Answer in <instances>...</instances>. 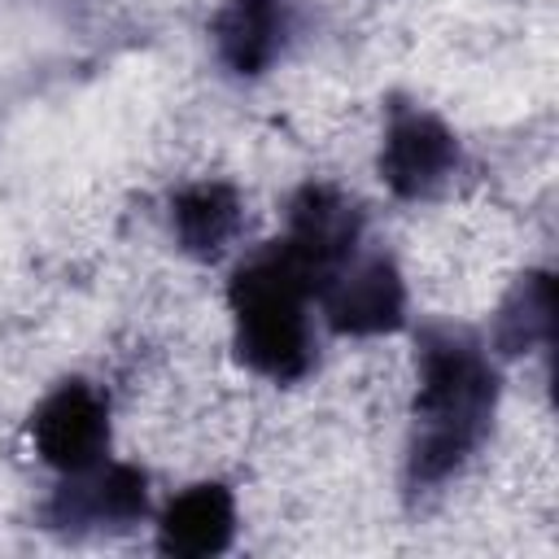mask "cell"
<instances>
[{"instance_id":"7a4b0ae2","label":"cell","mask_w":559,"mask_h":559,"mask_svg":"<svg viewBox=\"0 0 559 559\" xmlns=\"http://www.w3.org/2000/svg\"><path fill=\"white\" fill-rule=\"evenodd\" d=\"M310 284L297 262L271 240L262 253L236 266L227 284V306L236 323V354L266 380L293 384L314 367V323Z\"/></svg>"},{"instance_id":"277c9868","label":"cell","mask_w":559,"mask_h":559,"mask_svg":"<svg viewBox=\"0 0 559 559\" xmlns=\"http://www.w3.org/2000/svg\"><path fill=\"white\" fill-rule=\"evenodd\" d=\"M314 301L323 306L328 328L341 336H380V332H393L406 314V288L393 258L367 253V249L345 258L319 284Z\"/></svg>"},{"instance_id":"9c48e42d","label":"cell","mask_w":559,"mask_h":559,"mask_svg":"<svg viewBox=\"0 0 559 559\" xmlns=\"http://www.w3.org/2000/svg\"><path fill=\"white\" fill-rule=\"evenodd\" d=\"M293 9L288 0H227L214 17V48L231 74H262L288 44Z\"/></svg>"},{"instance_id":"6da1fadb","label":"cell","mask_w":559,"mask_h":559,"mask_svg":"<svg viewBox=\"0 0 559 559\" xmlns=\"http://www.w3.org/2000/svg\"><path fill=\"white\" fill-rule=\"evenodd\" d=\"M498 406V376L480 341L463 328L432 323L419 332V393L415 437L406 454L411 489L441 485L485 441Z\"/></svg>"},{"instance_id":"8992f818","label":"cell","mask_w":559,"mask_h":559,"mask_svg":"<svg viewBox=\"0 0 559 559\" xmlns=\"http://www.w3.org/2000/svg\"><path fill=\"white\" fill-rule=\"evenodd\" d=\"M31 441H35V454L61 476L87 472L105 459V445H109V402L92 384L66 380L35 406Z\"/></svg>"},{"instance_id":"3957f363","label":"cell","mask_w":559,"mask_h":559,"mask_svg":"<svg viewBox=\"0 0 559 559\" xmlns=\"http://www.w3.org/2000/svg\"><path fill=\"white\" fill-rule=\"evenodd\" d=\"M280 245L306 275L310 293H319V284L362 249V210L328 183H306L288 205V231Z\"/></svg>"},{"instance_id":"8fae6325","label":"cell","mask_w":559,"mask_h":559,"mask_svg":"<svg viewBox=\"0 0 559 559\" xmlns=\"http://www.w3.org/2000/svg\"><path fill=\"white\" fill-rule=\"evenodd\" d=\"M550 319H555L550 275H524L515 284V293L507 297L502 314H498V345L507 354H520V349H528V345L550 336Z\"/></svg>"},{"instance_id":"ba28073f","label":"cell","mask_w":559,"mask_h":559,"mask_svg":"<svg viewBox=\"0 0 559 559\" xmlns=\"http://www.w3.org/2000/svg\"><path fill=\"white\" fill-rule=\"evenodd\" d=\"M231 533H236L231 489L218 480H201L166 502L157 520V550L175 559H205V555L227 550Z\"/></svg>"},{"instance_id":"52a82bcc","label":"cell","mask_w":559,"mask_h":559,"mask_svg":"<svg viewBox=\"0 0 559 559\" xmlns=\"http://www.w3.org/2000/svg\"><path fill=\"white\" fill-rule=\"evenodd\" d=\"M148 511V480L131 463H96L87 472L66 476L57 498L48 502V520L57 528H127Z\"/></svg>"},{"instance_id":"30bf717a","label":"cell","mask_w":559,"mask_h":559,"mask_svg":"<svg viewBox=\"0 0 559 559\" xmlns=\"http://www.w3.org/2000/svg\"><path fill=\"white\" fill-rule=\"evenodd\" d=\"M245 223V205L236 197L231 183L223 179H201V183H188L175 192L170 201V227H175V240L183 253L192 258H218L236 231Z\"/></svg>"},{"instance_id":"5b68a950","label":"cell","mask_w":559,"mask_h":559,"mask_svg":"<svg viewBox=\"0 0 559 559\" xmlns=\"http://www.w3.org/2000/svg\"><path fill=\"white\" fill-rule=\"evenodd\" d=\"M459 166V140L454 131L419 109V105H393L384 144H380V179L389 183L393 197L419 201L432 197Z\"/></svg>"}]
</instances>
